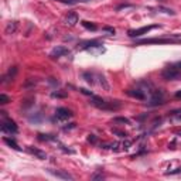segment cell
Wrapping results in <instances>:
<instances>
[{
	"instance_id": "2",
	"label": "cell",
	"mask_w": 181,
	"mask_h": 181,
	"mask_svg": "<svg viewBox=\"0 0 181 181\" xmlns=\"http://www.w3.org/2000/svg\"><path fill=\"white\" fill-rule=\"evenodd\" d=\"M181 43V38H144V40H136L134 45L140 44H177Z\"/></svg>"
},
{
	"instance_id": "19",
	"label": "cell",
	"mask_w": 181,
	"mask_h": 181,
	"mask_svg": "<svg viewBox=\"0 0 181 181\" xmlns=\"http://www.w3.org/2000/svg\"><path fill=\"white\" fill-rule=\"evenodd\" d=\"M82 26L85 27V28H88V30H92V31H95L96 30V26L93 24V23H89V22H82Z\"/></svg>"
},
{
	"instance_id": "5",
	"label": "cell",
	"mask_w": 181,
	"mask_h": 181,
	"mask_svg": "<svg viewBox=\"0 0 181 181\" xmlns=\"http://www.w3.org/2000/svg\"><path fill=\"white\" fill-rule=\"evenodd\" d=\"M161 76L164 78L165 81H174V79H178L180 78V71L173 65V67H168L165 68L163 72H161Z\"/></svg>"
},
{
	"instance_id": "4",
	"label": "cell",
	"mask_w": 181,
	"mask_h": 181,
	"mask_svg": "<svg viewBox=\"0 0 181 181\" xmlns=\"http://www.w3.org/2000/svg\"><path fill=\"white\" fill-rule=\"evenodd\" d=\"M159 27H161V26H159V24H153V26H144V27H142V28H136V30H129L128 36L129 37H132V38L140 37V36H143V34H147L150 30L159 28Z\"/></svg>"
},
{
	"instance_id": "31",
	"label": "cell",
	"mask_w": 181,
	"mask_h": 181,
	"mask_svg": "<svg viewBox=\"0 0 181 181\" xmlns=\"http://www.w3.org/2000/svg\"><path fill=\"white\" fill-rule=\"evenodd\" d=\"M174 67H176V68L178 69V71H181V61H178L177 64H174Z\"/></svg>"
},
{
	"instance_id": "7",
	"label": "cell",
	"mask_w": 181,
	"mask_h": 181,
	"mask_svg": "<svg viewBox=\"0 0 181 181\" xmlns=\"http://www.w3.org/2000/svg\"><path fill=\"white\" fill-rule=\"evenodd\" d=\"M69 54V50L67 47H64V45H58V47H55L51 51V54H50V57L51 58H59V57H64V55H68Z\"/></svg>"
},
{
	"instance_id": "16",
	"label": "cell",
	"mask_w": 181,
	"mask_h": 181,
	"mask_svg": "<svg viewBox=\"0 0 181 181\" xmlns=\"http://www.w3.org/2000/svg\"><path fill=\"white\" fill-rule=\"evenodd\" d=\"M38 139L41 142H54L55 140V137L51 136V134H38Z\"/></svg>"
},
{
	"instance_id": "10",
	"label": "cell",
	"mask_w": 181,
	"mask_h": 181,
	"mask_svg": "<svg viewBox=\"0 0 181 181\" xmlns=\"http://www.w3.org/2000/svg\"><path fill=\"white\" fill-rule=\"evenodd\" d=\"M78 13L76 11H71V13H68V16L65 17V26L68 27H74L76 23H78Z\"/></svg>"
},
{
	"instance_id": "28",
	"label": "cell",
	"mask_w": 181,
	"mask_h": 181,
	"mask_svg": "<svg viewBox=\"0 0 181 181\" xmlns=\"http://www.w3.org/2000/svg\"><path fill=\"white\" fill-rule=\"evenodd\" d=\"M132 146V140H126L125 143H123V149H129Z\"/></svg>"
},
{
	"instance_id": "26",
	"label": "cell",
	"mask_w": 181,
	"mask_h": 181,
	"mask_svg": "<svg viewBox=\"0 0 181 181\" xmlns=\"http://www.w3.org/2000/svg\"><path fill=\"white\" fill-rule=\"evenodd\" d=\"M79 90L84 93V95H89V96H93V93L90 92V90H88V89H85V88H79Z\"/></svg>"
},
{
	"instance_id": "6",
	"label": "cell",
	"mask_w": 181,
	"mask_h": 181,
	"mask_svg": "<svg viewBox=\"0 0 181 181\" xmlns=\"http://www.w3.org/2000/svg\"><path fill=\"white\" fill-rule=\"evenodd\" d=\"M55 117H57V120H67V119L72 117V112L65 108H58L55 111Z\"/></svg>"
},
{
	"instance_id": "30",
	"label": "cell",
	"mask_w": 181,
	"mask_h": 181,
	"mask_svg": "<svg viewBox=\"0 0 181 181\" xmlns=\"http://www.w3.org/2000/svg\"><path fill=\"white\" fill-rule=\"evenodd\" d=\"M75 128V123H69V126H65L64 130H69V129H74Z\"/></svg>"
},
{
	"instance_id": "25",
	"label": "cell",
	"mask_w": 181,
	"mask_h": 181,
	"mask_svg": "<svg viewBox=\"0 0 181 181\" xmlns=\"http://www.w3.org/2000/svg\"><path fill=\"white\" fill-rule=\"evenodd\" d=\"M113 133L117 134L119 137H126V133H123V132H120V130H117V129H113Z\"/></svg>"
},
{
	"instance_id": "27",
	"label": "cell",
	"mask_w": 181,
	"mask_h": 181,
	"mask_svg": "<svg viewBox=\"0 0 181 181\" xmlns=\"http://www.w3.org/2000/svg\"><path fill=\"white\" fill-rule=\"evenodd\" d=\"M88 140H89L90 143H96V140H98V139H96L95 134H89V137H88Z\"/></svg>"
},
{
	"instance_id": "17",
	"label": "cell",
	"mask_w": 181,
	"mask_h": 181,
	"mask_svg": "<svg viewBox=\"0 0 181 181\" xmlns=\"http://www.w3.org/2000/svg\"><path fill=\"white\" fill-rule=\"evenodd\" d=\"M51 96L53 98H67L68 93L67 92H61V90H54V92H51Z\"/></svg>"
},
{
	"instance_id": "32",
	"label": "cell",
	"mask_w": 181,
	"mask_h": 181,
	"mask_svg": "<svg viewBox=\"0 0 181 181\" xmlns=\"http://www.w3.org/2000/svg\"><path fill=\"white\" fill-rule=\"evenodd\" d=\"M176 98H181V90H178V92H176Z\"/></svg>"
},
{
	"instance_id": "15",
	"label": "cell",
	"mask_w": 181,
	"mask_h": 181,
	"mask_svg": "<svg viewBox=\"0 0 181 181\" xmlns=\"http://www.w3.org/2000/svg\"><path fill=\"white\" fill-rule=\"evenodd\" d=\"M3 140H4V143H6V144H9L10 147H13V149H16V150H20V147H19V144L16 143V140H14V139L3 137Z\"/></svg>"
},
{
	"instance_id": "9",
	"label": "cell",
	"mask_w": 181,
	"mask_h": 181,
	"mask_svg": "<svg viewBox=\"0 0 181 181\" xmlns=\"http://www.w3.org/2000/svg\"><path fill=\"white\" fill-rule=\"evenodd\" d=\"M128 95L132 96V98H136V99H140V101H143V99H146V90H143L142 88L129 89V90H128Z\"/></svg>"
},
{
	"instance_id": "34",
	"label": "cell",
	"mask_w": 181,
	"mask_h": 181,
	"mask_svg": "<svg viewBox=\"0 0 181 181\" xmlns=\"http://www.w3.org/2000/svg\"><path fill=\"white\" fill-rule=\"evenodd\" d=\"M160 1H163V0H160Z\"/></svg>"
},
{
	"instance_id": "14",
	"label": "cell",
	"mask_w": 181,
	"mask_h": 181,
	"mask_svg": "<svg viewBox=\"0 0 181 181\" xmlns=\"http://www.w3.org/2000/svg\"><path fill=\"white\" fill-rule=\"evenodd\" d=\"M16 30H17V22H10L7 26H6L4 33L7 34V36H10V34H14Z\"/></svg>"
},
{
	"instance_id": "24",
	"label": "cell",
	"mask_w": 181,
	"mask_h": 181,
	"mask_svg": "<svg viewBox=\"0 0 181 181\" xmlns=\"http://www.w3.org/2000/svg\"><path fill=\"white\" fill-rule=\"evenodd\" d=\"M178 173H181V167H178V168H176V170H173V171H167L165 174L167 176H173V174H178Z\"/></svg>"
},
{
	"instance_id": "8",
	"label": "cell",
	"mask_w": 181,
	"mask_h": 181,
	"mask_svg": "<svg viewBox=\"0 0 181 181\" xmlns=\"http://www.w3.org/2000/svg\"><path fill=\"white\" fill-rule=\"evenodd\" d=\"M50 174H53L54 177H57V178H61V180H74V177L71 176L69 173H67V171L64 170H47Z\"/></svg>"
},
{
	"instance_id": "22",
	"label": "cell",
	"mask_w": 181,
	"mask_h": 181,
	"mask_svg": "<svg viewBox=\"0 0 181 181\" xmlns=\"http://www.w3.org/2000/svg\"><path fill=\"white\" fill-rule=\"evenodd\" d=\"M7 102H10V98H9L7 95H4V93H1V95H0V103L4 105V103H7Z\"/></svg>"
},
{
	"instance_id": "1",
	"label": "cell",
	"mask_w": 181,
	"mask_h": 181,
	"mask_svg": "<svg viewBox=\"0 0 181 181\" xmlns=\"http://www.w3.org/2000/svg\"><path fill=\"white\" fill-rule=\"evenodd\" d=\"M92 99H90V103L96 106L98 109H102V111H116L119 108L122 106V103L119 101H113V102H108L105 99H102L99 96H90Z\"/></svg>"
},
{
	"instance_id": "23",
	"label": "cell",
	"mask_w": 181,
	"mask_h": 181,
	"mask_svg": "<svg viewBox=\"0 0 181 181\" xmlns=\"http://www.w3.org/2000/svg\"><path fill=\"white\" fill-rule=\"evenodd\" d=\"M159 10H161V11H164L165 14H170V16H174L176 13L173 10H170V9H165V7H159Z\"/></svg>"
},
{
	"instance_id": "21",
	"label": "cell",
	"mask_w": 181,
	"mask_h": 181,
	"mask_svg": "<svg viewBox=\"0 0 181 181\" xmlns=\"http://www.w3.org/2000/svg\"><path fill=\"white\" fill-rule=\"evenodd\" d=\"M55 1H59V3H64V4H69V6L76 4V3H79L78 0H55Z\"/></svg>"
},
{
	"instance_id": "29",
	"label": "cell",
	"mask_w": 181,
	"mask_h": 181,
	"mask_svg": "<svg viewBox=\"0 0 181 181\" xmlns=\"http://www.w3.org/2000/svg\"><path fill=\"white\" fill-rule=\"evenodd\" d=\"M103 30L108 31V33H111V34H115V28H112V27H105Z\"/></svg>"
},
{
	"instance_id": "12",
	"label": "cell",
	"mask_w": 181,
	"mask_h": 181,
	"mask_svg": "<svg viewBox=\"0 0 181 181\" xmlns=\"http://www.w3.org/2000/svg\"><path fill=\"white\" fill-rule=\"evenodd\" d=\"M27 150H28L31 154L36 156L37 159H40V160H45V159H47V154H45V151H43V150L36 149V147H31V146H30V147H28Z\"/></svg>"
},
{
	"instance_id": "18",
	"label": "cell",
	"mask_w": 181,
	"mask_h": 181,
	"mask_svg": "<svg viewBox=\"0 0 181 181\" xmlns=\"http://www.w3.org/2000/svg\"><path fill=\"white\" fill-rule=\"evenodd\" d=\"M113 123H122V125H129L130 120L126 117H113Z\"/></svg>"
},
{
	"instance_id": "11",
	"label": "cell",
	"mask_w": 181,
	"mask_h": 181,
	"mask_svg": "<svg viewBox=\"0 0 181 181\" xmlns=\"http://www.w3.org/2000/svg\"><path fill=\"white\" fill-rule=\"evenodd\" d=\"M17 74V67H11L9 68V71L3 75V79H1V84H7V82H10V81L14 79V76Z\"/></svg>"
},
{
	"instance_id": "3",
	"label": "cell",
	"mask_w": 181,
	"mask_h": 181,
	"mask_svg": "<svg viewBox=\"0 0 181 181\" xmlns=\"http://www.w3.org/2000/svg\"><path fill=\"white\" fill-rule=\"evenodd\" d=\"M0 129H1V132H4V133H13L16 134L19 132V128H17V125L11 119H4L3 122L0 123Z\"/></svg>"
},
{
	"instance_id": "33",
	"label": "cell",
	"mask_w": 181,
	"mask_h": 181,
	"mask_svg": "<svg viewBox=\"0 0 181 181\" xmlns=\"http://www.w3.org/2000/svg\"><path fill=\"white\" fill-rule=\"evenodd\" d=\"M78 1H84L85 3V1H89V0H78Z\"/></svg>"
},
{
	"instance_id": "13",
	"label": "cell",
	"mask_w": 181,
	"mask_h": 181,
	"mask_svg": "<svg viewBox=\"0 0 181 181\" xmlns=\"http://www.w3.org/2000/svg\"><path fill=\"white\" fill-rule=\"evenodd\" d=\"M93 47H102L101 41H98V40H92V41H85V43L81 44V48H93Z\"/></svg>"
},
{
	"instance_id": "20",
	"label": "cell",
	"mask_w": 181,
	"mask_h": 181,
	"mask_svg": "<svg viewBox=\"0 0 181 181\" xmlns=\"http://www.w3.org/2000/svg\"><path fill=\"white\" fill-rule=\"evenodd\" d=\"M103 178H105V176L102 174V171H98L93 176H90V180H103Z\"/></svg>"
}]
</instances>
